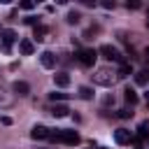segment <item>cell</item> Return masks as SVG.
<instances>
[{
  "instance_id": "obj_1",
  "label": "cell",
  "mask_w": 149,
  "mask_h": 149,
  "mask_svg": "<svg viewBox=\"0 0 149 149\" xmlns=\"http://www.w3.org/2000/svg\"><path fill=\"white\" fill-rule=\"evenodd\" d=\"M114 79H116V72H112L109 68H98L93 74V81L100 86H109V84H114Z\"/></svg>"
},
{
  "instance_id": "obj_2",
  "label": "cell",
  "mask_w": 149,
  "mask_h": 149,
  "mask_svg": "<svg viewBox=\"0 0 149 149\" xmlns=\"http://www.w3.org/2000/svg\"><path fill=\"white\" fill-rule=\"evenodd\" d=\"M95 58H98V56H95L93 49H79V54H77V61H79L84 68H91V65L95 63Z\"/></svg>"
},
{
  "instance_id": "obj_3",
  "label": "cell",
  "mask_w": 149,
  "mask_h": 149,
  "mask_svg": "<svg viewBox=\"0 0 149 149\" xmlns=\"http://www.w3.org/2000/svg\"><path fill=\"white\" fill-rule=\"evenodd\" d=\"M114 142L121 144V147H126V144L133 142V133L126 130V128H116V130H114Z\"/></svg>"
},
{
  "instance_id": "obj_4",
  "label": "cell",
  "mask_w": 149,
  "mask_h": 149,
  "mask_svg": "<svg viewBox=\"0 0 149 149\" xmlns=\"http://www.w3.org/2000/svg\"><path fill=\"white\" fill-rule=\"evenodd\" d=\"M100 54H102L105 58H109V61H121L119 49H116V47H112V44H102V47H100Z\"/></svg>"
},
{
  "instance_id": "obj_5",
  "label": "cell",
  "mask_w": 149,
  "mask_h": 149,
  "mask_svg": "<svg viewBox=\"0 0 149 149\" xmlns=\"http://www.w3.org/2000/svg\"><path fill=\"white\" fill-rule=\"evenodd\" d=\"M49 135H51V130H49L47 126H42V123L33 126V130H30V137H33V140H47Z\"/></svg>"
},
{
  "instance_id": "obj_6",
  "label": "cell",
  "mask_w": 149,
  "mask_h": 149,
  "mask_svg": "<svg viewBox=\"0 0 149 149\" xmlns=\"http://www.w3.org/2000/svg\"><path fill=\"white\" fill-rule=\"evenodd\" d=\"M79 133H74V130H61V142H65V144H70V147H74V144H79Z\"/></svg>"
},
{
  "instance_id": "obj_7",
  "label": "cell",
  "mask_w": 149,
  "mask_h": 149,
  "mask_svg": "<svg viewBox=\"0 0 149 149\" xmlns=\"http://www.w3.org/2000/svg\"><path fill=\"white\" fill-rule=\"evenodd\" d=\"M0 37H2V49H5V51H9L12 44L16 42V33H14V30H2Z\"/></svg>"
},
{
  "instance_id": "obj_8",
  "label": "cell",
  "mask_w": 149,
  "mask_h": 149,
  "mask_svg": "<svg viewBox=\"0 0 149 149\" xmlns=\"http://www.w3.org/2000/svg\"><path fill=\"white\" fill-rule=\"evenodd\" d=\"M40 63H42V68L51 70V68H56V56H54L51 51H42V54H40Z\"/></svg>"
},
{
  "instance_id": "obj_9",
  "label": "cell",
  "mask_w": 149,
  "mask_h": 149,
  "mask_svg": "<svg viewBox=\"0 0 149 149\" xmlns=\"http://www.w3.org/2000/svg\"><path fill=\"white\" fill-rule=\"evenodd\" d=\"M54 84H56L58 88L70 86V74H68V72H58V74H54Z\"/></svg>"
},
{
  "instance_id": "obj_10",
  "label": "cell",
  "mask_w": 149,
  "mask_h": 149,
  "mask_svg": "<svg viewBox=\"0 0 149 149\" xmlns=\"http://www.w3.org/2000/svg\"><path fill=\"white\" fill-rule=\"evenodd\" d=\"M12 88H14V93H16V95H28V93H30L28 81H14V84H12Z\"/></svg>"
},
{
  "instance_id": "obj_11",
  "label": "cell",
  "mask_w": 149,
  "mask_h": 149,
  "mask_svg": "<svg viewBox=\"0 0 149 149\" xmlns=\"http://www.w3.org/2000/svg\"><path fill=\"white\" fill-rule=\"evenodd\" d=\"M19 51H21L23 56H30V54L35 51V44H33L30 40H21V42H19Z\"/></svg>"
},
{
  "instance_id": "obj_12",
  "label": "cell",
  "mask_w": 149,
  "mask_h": 149,
  "mask_svg": "<svg viewBox=\"0 0 149 149\" xmlns=\"http://www.w3.org/2000/svg\"><path fill=\"white\" fill-rule=\"evenodd\" d=\"M123 100H126L128 105H135V102H137V93H135V88L126 86V88H123Z\"/></svg>"
},
{
  "instance_id": "obj_13",
  "label": "cell",
  "mask_w": 149,
  "mask_h": 149,
  "mask_svg": "<svg viewBox=\"0 0 149 149\" xmlns=\"http://www.w3.org/2000/svg\"><path fill=\"white\" fill-rule=\"evenodd\" d=\"M147 81H149V70H140V72H135V84L144 86Z\"/></svg>"
},
{
  "instance_id": "obj_14",
  "label": "cell",
  "mask_w": 149,
  "mask_h": 149,
  "mask_svg": "<svg viewBox=\"0 0 149 149\" xmlns=\"http://www.w3.org/2000/svg\"><path fill=\"white\" fill-rule=\"evenodd\" d=\"M68 112H70V109H68L65 105H54V107H51V114L58 116V119H61V116H68Z\"/></svg>"
},
{
  "instance_id": "obj_15",
  "label": "cell",
  "mask_w": 149,
  "mask_h": 149,
  "mask_svg": "<svg viewBox=\"0 0 149 149\" xmlns=\"http://www.w3.org/2000/svg\"><path fill=\"white\" fill-rule=\"evenodd\" d=\"M130 74H133V68H130L128 63H121V68H119L116 77H121V79H123V77H130Z\"/></svg>"
},
{
  "instance_id": "obj_16",
  "label": "cell",
  "mask_w": 149,
  "mask_h": 149,
  "mask_svg": "<svg viewBox=\"0 0 149 149\" xmlns=\"http://www.w3.org/2000/svg\"><path fill=\"white\" fill-rule=\"evenodd\" d=\"M79 98L81 100H91L93 98V88L91 86H79Z\"/></svg>"
},
{
  "instance_id": "obj_17",
  "label": "cell",
  "mask_w": 149,
  "mask_h": 149,
  "mask_svg": "<svg viewBox=\"0 0 149 149\" xmlns=\"http://www.w3.org/2000/svg\"><path fill=\"white\" fill-rule=\"evenodd\" d=\"M137 137H149V121H142L137 126Z\"/></svg>"
},
{
  "instance_id": "obj_18",
  "label": "cell",
  "mask_w": 149,
  "mask_h": 149,
  "mask_svg": "<svg viewBox=\"0 0 149 149\" xmlns=\"http://www.w3.org/2000/svg\"><path fill=\"white\" fill-rule=\"evenodd\" d=\"M65 21H68L70 26H74V23H79V12H74V9H72V12H68V19H65Z\"/></svg>"
},
{
  "instance_id": "obj_19",
  "label": "cell",
  "mask_w": 149,
  "mask_h": 149,
  "mask_svg": "<svg viewBox=\"0 0 149 149\" xmlns=\"http://www.w3.org/2000/svg\"><path fill=\"white\" fill-rule=\"evenodd\" d=\"M44 35H47V26H35V40H44Z\"/></svg>"
},
{
  "instance_id": "obj_20",
  "label": "cell",
  "mask_w": 149,
  "mask_h": 149,
  "mask_svg": "<svg viewBox=\"0 0 149 149\" xmlns=\"http://www.w3.org/2000/svg\"><path fill=\"white\" fill-rule=\"evenodd\" d=\"M95 33H100V26H91V28H86L84 40H91V35H95Z\"/></svg>"
},
{
  "instance_id": "obj_21",
  "label": "cell",
  "mask_w": 149,
  "mask_h": 149,
  "mask_svg": "<svg viewBox=\"0 0 149 149\" xmlns=\"http://www.w3.org/2000/svg\"><path fill=\"white\" fill-rule=\"evenodd\" d=\"M49 100H54V102L56 100H68V93H56L54 91V93H49Z\"/></svg>"
},
{
  "instance_id": "obj_22",
  "label": "cell",
  "mask_w": 149,
  "mask_h": 149,
  "mask_svg": "<svg viewBox=\"0 0 149 149\" xmlns=\"http://www.w3.org/2000/svg\"><path fill=\"white\" fill-rule=\"evenodd\" d=\"M130 116H133V112H130L128 107H126V109H119V119H130Z\"/></svg>"
},
{
  "instance_id": "obj_23",
  "label": "cell",
  "mask_w": 149,
  "mask_h": 149,
  "mask_svg": "<svg viewBox=\"0 0 149 149\" xmlns=\"http://www.w3.org/2000/svg\"><path fill=\"white\" fill-rule=\"evenodd\" d=\"M23 21H26L28 26H40V21H37V16H26Z\"/></svg>"
},
{
  "instance_id": "obj_24",
  "label": "cell",
  "mask_w": 149,
  "mask_h": 149,
  "mask_svg": "<svg viewBox=\"0 0 149 149\" xmlns=\"http://www.w3.org/2000/svg\"><path fill=\"white\" fill-rule=\"evenodd\" d=\"M126 7H128V9H140V2H137V0H128Z\"/></svg>"
},
{
  "instance_id": "obj_25",
  "label": "cell",
  "mask_w": 149,
  "mask_h": 149,
  "mask_svg": "<svg viewBox=\"0 0 149 149\" xmlns=\"http://www.w3.org/2000/svg\"><path fill=\"white\" fill-rule=\"evenodd\" d=\"M102 105H105V107H109V105H114V95H105V100H102Z\"/></svg>"
},
{
  "instance_id": "obj_26",
  "label": "cell",
  "mask_w": 149,
  "mask_h": 149,
  "mask_svg": "<svg viewBox=\"0 0 149 149\" xmlns=\"http://www.w3.org/2000/svg\"><path fill=\"white\" fill-rule=\"evenodd\" d=\"M2 93H5V91L0 88V105H9V102H12V98H5Z\"/></svg>"
},
{
  "instance_id": "obj_27",
  "label": "cell",
  "mask_w": 149,
  "mask_h": 149,
  "mask_svg": "<svg viewBox=\"0 0 149 149\" xmlns=\"http://www.w3.org/2000/svg\"><path fill=\"white\" fill-rule=\"evenodd\" d=\"M33 7H35V5H33L30 0H23V2H21V9H33Z\"/></svg>"
},
{
  "instance_id": "obj_28",
  "label": "cell",
  "mask_w": 149,
  "mask_h": 149,
  "mask_svg": "<svg viewBox=\"0 0 149 149\" xmlns=\"http://www.w3.org/2000/svg\"><path fill=\"white\" fill-rule=\"evenodd\" d=\"M142 149H149V140H147V142H144V147H142Z\"/></svg>"
},
{
  "instance_id": "obj_29",
  "label": "cell",
  "mask_w": 149,
  "mask_h": 149,
  "mask_svg": "<svg viewBox=\"0 0 149 149\" xmlns=\"http://www.w3.org/2000/svg\"><path fill=\"white\" fill-rule=\"evenodd\" d=\"M144 54H147V58H149V47H147V51H144Z\"/></svg>"
},
{
  "instance_id": "obj_30",
  "label": "cell",
  "mask_w": 149,
  "mask_h": 149,
  "mask_svg": "<svg viewBox=\"0 0 149 149\" xmlns=\"http://www.w3.org/2000/svg\"><path fill=\"white\" fill-rule=\"evenodd\" d=\"M147 19H149V7H147ZM147 23H149V21H147Z\"/></svg>"
},
{
  "instance_id": "obj_31",
  "label": "cell",
  "mask_w": 149,
  "mask_h": 149,
  "mask_svg": "<svg viewBox=\"0 0 149 149\" xmlns=\"http://www.w3.org/2000/svg\"><path fill=\"white\" fill-rule=\"evenodd\" d=\"M0 33H2V30H0Z\"/></svg>"
}]
</instances>
